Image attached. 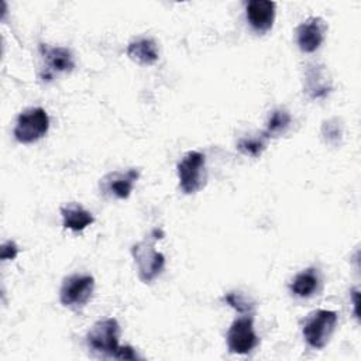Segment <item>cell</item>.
<instances>
[{"instance_id": "obj_2", "label": "cell", "mask_w": 361, "mask_h": 361, "mask_svg": "<svg viewBox=\"0 0 361 361\" xmlns=\"http://www.w3.org/2000/svg\"><path fill=\"white\" fill-rule=\"evenodd\" d=\"M337 320L338 316L334 310H313L307 314L302 326V334L305 341L314 350L324 348L336 330Z\"/></svg>"}, {"instance_id": "obj_12", "label": "cell", "mask_w": 361, "mask_h": 361, "mask_svg": "<svg viewBox=\"0 0 361 361\" xmlns=\"http://www.w3.org/2000/svg\"><path fill=\"white\" fill-rule=\"evenodd\" d=\"M333 90V82L329 71L322 63H310L306 66L303 79V92L313 100L324 99Z\"/></svg>"}, {"instance_id": "obj_4", "label": "cell", "mask_w": 361, "mask_h": 361, "mask_svg": "<svg viewBox=\"0 0 361 361\" xmlns=\"http://www.w3.org/2000/svg\"><path fill=\"white\" fill-rule=\"evenodd\" d=\"M154 240L145 238L131 247V255L137 265L138 278L142 283H151L155 281L165 268V257L154 247Z\"/></svg>"}, {"instance_id": "obj_11", "label": "cell", "mask_w": 361, "mask_h": 361, "mask_svg": "<svg viewBox=\"0 0 361 361\" xmlns=\"http://www.w3.org/2000/svg\"><path fill=\"white\" fill-rule=\"evenodd\" d=\"M39 52L47 65V73L42 76L47 80L55 73H69L75 69L73 55L71 49L65 47H49L47 44H41Z\"/></svg>"}, {"instance_id": "obj_20", "label": "cell", "mask_w": 361, "mask_h": 361, "mask_svg": "<svg viewBox=\"0 0 361 361\" xmlns=\"http://www.w3.org/2000/svg\"><path fill=\"white\" fill-rule=\"evenodd\" d=\"M17 254H18V247H17V244L14 241L7 240V241H4L1 244V247H0V258L3 261H8V259L13 261L17 257Z\"/></svg>"}, {"instance_id": "obj_6", "label": "cell", "mask_w": 361, "mask_h": 361, "mask_svg": "<svg viewBox=\"0 0 361 361\" xmlns=\"http://www.w3.org/2000/svg\"><path fill=\"white\" fill-rule=\"evenodd\" d=\"M94 292V278L87 274H73L63 279L59 300L65 307L78 310L87 305Z\"/></svg>"}, {"instance_id": "obj_15", "label": "cell", "mask_w": 361, "mask_h": 361, "mask_svg": "<svg viewBox=\"0 0 361 361\" xmlns=\"http://www.w3.org/2000/svg\"><path fill=\"white\" fill-rule=\"evenodd\" d=\"M320 285V275L316 268H306L296 274L292 279L289 289L298 298H310L313 296Z\"/></svg>"}, {"instance_id": "obj_8", "label": "cell", "mask_w": 361, "mask_h": 361, "mask_svg": "<svg viewBox=\"0 0 361 361\" xmlns=\"http://www.w3.org/2000/svg\"><path fill=\"white\" fill-rule=\"evenodd\" d=\"M140 178V169L130 168L124 172L114 171L100 179V190L114 199H127Z\"/></svg>"}, {"instance_id": "obj_9", "label": "cell", "mask_w": 361, "mask_h": 361, "mask_svg": "<svg viewBox=\"0 0 361 361\" xmlns=\"http://www.w3.org/2000/svg\"><path fill=\"white\" fill-rule=\"evenodd\" d=\"M327 24L322 17H309L296 27V44L305 54H312L320 48L324 41Z\"/></svg>"}, {"instance_id": "obj_16", "label": "cell", "mask_w": 361, "mask_h": 361, "mask_svg": "<svg viewBox=\"0 0 361 361\" xmlns=\"http://www.w3.org/2000/svg\"><path fill=\"white\" fill-rule=\"evenodd\" d=\"M290 121H292V117H290L288 110L281 109V107L275 109L269 114L268 121H267V127L262 133L268 137V140L274 138V137H279V135L286 133V130L290 126Z\"/></svg>"}, {"instance_id": "obj_17", "label": "cell", "mask_w": 361, "mask_h": 361, "mask_svg": "<svg viewBox=\"0 0 361 361\" xmlns=\"http://www.w3.org/2000/svg\"><path fill=\"white\" fill-rule=\"evenodd\" d=\"M320 135L326 145L330 147H340L344 137V126L341 118L331 117L322 123Z\"/></svg>"}, {"instance_id": "obj_3", "label": "cell", "mask_w": 361, "mask_h": 361, "mask_svg": "<svg viewBox=\"0 0 361 361\" xmlns=\"http://www.w3.org/2000/svg\"><path fill=\"white\" fill-rule=\"evenodd\" d=\"M179 188L185 195L202 190L207 180L206 157L200 151H188L176 166Z\"/></svg>"}, {"instance_id": "obj_13", "label": "cell", "mask_w": 361, "mask_h": 361, "mask_svg": "<svg viewBox=\"0 0 361 361\" xmlns=\"http://www.w3.org/2000/svg\"><path fill=\"white\" fill-rule=\"evenodd\" d=\"M61 216L63 227L75 233L85 230L94 221L93 214L89 210H86L80 203L76 202H69L61 206Z\"/></svg>"}, {"instance_id": "obj_19", "label": "cell", "mask_w": 361, "mask_h": 361, "mask_svg": "<svg viewBox=\"0 0 361 361\" xmlns=\"http://www.w3.org/2000/svg\"><path fill=\"white\" fill-rule=\"evenodd\" d=\"M226 302L233 307L235 309L237 312L240 313H244V314H250L254 309V303L250 302L243 293H238V292H228L226 296H224Z\"/></svg>"}, {"instance_id": "obj_7", "label": "cell", "mask_w": 361, "mask_h": 361, "mask_svg": "<svg viewBox=\"0 0 361 361\" xmlns=\"http://www.w3.org/2000/svg\"><path fill=\"white\" fill-rule=\"evenodd\" d=\"M226 340L231 354L244 355L251 353L259 343V338L254 330V317L251 314H245L235 319L228 327Z\"/></svg>"}, {"instance_id": "obj_1", "label": "cell", "mask_w": 361, "mask_h": 361, "mask_svg": "<svg viewBox=\"0 0 361 361\" xmlns=\"http://www.w3.org/2000/svg\"><path fill=\"white\" fill-rule=\"evenodd\" d=\"M120 333L121 330L118 322L114 317H106L97 320L90 327L86 334V343L94 354L118 360L121 351V347L118 345Z\"/></svg>"}, {"instance_id": "obj_5", "label": "cell", "mask_w": 361, "mask_h": 361, "mask_svg": "<svg viewBox=\"0 0 361 361\" xmlns=\"http://www.w3.org/2000/svg\"><path fill=\"white\" fill-rule=\"evenodd\" d=\"M49 128V116L42 107H30L21 111L14 127V138L21 144L41 140Z\"/></svg>"}, {"instance_id": "obj_18", "label": "cell", "mask_w": 361, "mask_h": 361, "mask_svg": "<svg viewBox=\"0 0 361 361\" xmlns=\"http://www.w3.org/2000/svg\"><path fill=\"white\" fill-rule=\"evenodd\" d=\"M267 142H268V137L264 133H261L257 135H250V137L241 138L237 142V149L247 157L258 158L265 151Z\"/></svg>"}, {"instance_id": "obj_10", "label": "cell", "mask_w": 361, "mask_h": 361, "mask_svg": "<svg viewBox=\"0 0 361 361\" xmlns=\"http://www.w3.org/2000/svg\"><path fill=\"white\" fill-rule=\"evenodd\" d=\"M276 3L269 0H250L245 4V16L250 27L259 35L268 32L275 21Z\"/></svg>"}, {"instance_id": "obj_14", "label": "cell", "mask_w": 361, "mask_h": 361, "mask_svg": "<svg viewBox=\"0 0 361 361\" xmlns=\"http://www.w3.org/2000/svg\"><path fill=\"white\" fill-rule=\"evenodd\" d=\"M127 56L131 61L137 62L138 65H144V66L154 65L159 58L157 42L148 37L133 39L127 45Z\"/></svg>"}]
</instances>
